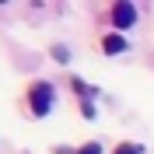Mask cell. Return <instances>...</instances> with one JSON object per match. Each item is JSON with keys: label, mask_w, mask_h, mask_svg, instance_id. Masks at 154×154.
Instances as JSON below:
<instances>
[{"label": "cell", "mask_w": 154, "mask_h": 154, "mask_svg": "<svg viewBox=\"0 0 154 154\" xmlns=\"http://www.w3.org/2000/svg\"><path fill=\"white\" fill-rule=\"evenodd\" d=\"M112 21H116V28H133L137 25V7L133 4H116L112 7Z\"/></svg>", "instance_id": "2"}, {"label": "cell", "mask_w": 154, "mask_h": 154, "mask_svg": "<svg viewBox=\"0 0 154 154\" xmlns=\"http://www.w3.org/2000/svg\"><path fill=\"white\" fill-rule=\"evenodd\" d=\"M53 84H46V81H38V84H32V91H28V105H32V112L35 116H49V109H53Z\"/></svg>", "instance_id": "1"}, {"label": "cell", "mask_w": 154, "mask_h": 154, "mask_svg": "<svg viewBox=\"0 0 154 154\" xmlns=\"http://www.w3.org/2000/svg\"><path fill=\"white\" fill-rule=\"evenodd\" d=\"M116 154H144V147L140 144H123V147H116Z\"/></svg>", "instance_id": "4"}, {"label": "cell", "mask_w": 154, "mask_h": 154, "mask_svg": "<svg viewBox=\"0 0 154 154\" xmlns=\"http://www.w3.org/2000/svg\"><path fill=\"white\" fill-rule=\"evenodd\" d=\"M77 154H102V147H98V144H84Z\"/></svg>", "instance_id": "5"}, {"label": "cell", "mask_w": 154, "mask_h": 154, "mask_svg": "<svg viewBox=\"0 0 154 154\" xmlns=\"http://www.w3.org/2000/svg\"><path fill=\"white\" fill-rule=\"evenodd\" d=\"M102 49H105L109 56H116V53H126V35H105V38H102Z\"/></svg>", "instance_id": "3"}]
</instances>
